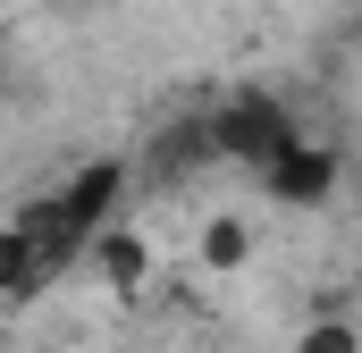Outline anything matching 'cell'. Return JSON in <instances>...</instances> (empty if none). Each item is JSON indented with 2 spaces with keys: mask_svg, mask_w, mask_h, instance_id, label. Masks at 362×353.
<instances>
[{
  "mask_svg": "<svg viewBox=\"0 0 362 353\" xmlns=\"http://www.w3.org/2000/svg\"><path fill=\"white\" fill-rule=\"evenodd\" d=\"M202 135H211V160L219 169H245V176H262L303 135V109L286 101V92L270 85H236V92H219L211 109H202Z\"/></svg>",
  "mask_w": 362,
  "mask_h": 353,
  "instance_id": "7a4b0ae2",
  "label": "cell"
},
{
  "mask_svg": "<svg viewBox=\"0 0 362 353\" xmlns=\"http://www.w3.org/2000/svg\"><path fill=\"white\" fill-rule=\"evenodd\" d=\"M34 294H51V277L34 261V244L17 236V219H0V303H34Z\"/></svg>",
  "mask_w": 362,
  "mask_h": 353,
  "instance_id": "5b68a950",
  "label": "cell"
},
{
  "mask_svg": "<svg viewBox=\"0 0 362 353\" xmlns=\"http://www.w3.org/2000/svg\"><path fill=\"white\" fill-rule=\"evenodd\" d=\"M245 253H253L245 219H211V227H202V261H211V269H236Z\"/></svg>",
  "mask_w": 362,
  "mask_h": 353,
  "instance_id": "52a82bcc",
  "label": "cell"
},
{
  "mask_svg": "<svg viewBox=\"0 0 362 353\" xmlns=\"http://www.w3.org/2000/svg\"><path fill=\"white\" fill-rule=\"evenodd\" d=\"M211 135H202V109H177V118H160L152 126V143L127 160V202L135 193H185L194 176H211Z\"/></svg>",
  "mask_w": 362,
  "mask_h": 353,
  "instance_id": "3957f363",
  "label": "cell"
},
{
  "mask_svg": "<svg viewBox=\"0 0 362 353\" xmlns=\"http://www.w3.org/2000/svg\"><path fill=\"white\" fill-rule=\"evenodd\" d=\"M295 353H362V337H354V320H346V311H320V320L295 337Z\"/></svg>",
  "mask_w": 362,
  "mask_h": 353,
  "instance_id": "8992f818",
  "label": "cell"
},
{
  "mask_svg": "<svg viewBox=\"0 0 362 353\" xmlns=\"http://www.w3.org/2000/svg\"><path fill=\"white\" fill-rule=\"evenodd\" d=\"M127 210V160L118 152H101V160H85V169H68L59 185H42V193H25L8 219H17V236L34 244V261H42V277L59 286L68 269L85 261V244Z\"/></svg>",
  "mask_w": 362,
  "mask_h": 353,
  "instance_id": "6da1fadb",
  "label": "cell"
},
{
  "mask_svg": "<svg viewBox=\"0 0 362 353\" xmlns=\"http://www.w3.org/2000/svg\"><path fill=\"white\" fill-rule=\"evenodd\" d=\"M337 176H346V152H337V143H320V135L303 126V135H295V143H286L253 185L270 193L278 210H320V202L337 193Z\"/></svg>",
  "mask_w": 362,
  "mask_h": 353,
  "instance_id": "277c9868",
  "label": "cell"
}]
</instances>
